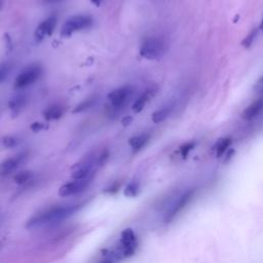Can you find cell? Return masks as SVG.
<instances>
[{"instance_id":"9","label":"cell","mask_w":263,"mask_h":263,"mask_svg":"<svg viewBox=\"0 0 263 263\" xmlns=\"http://www.w3.org/2000/svg\"><path fill=\"white\" fill-rule=\"evenodd\" d=\"M27 154L23 152L0 162V176H8L14 172L25 162Z\"/></svg>"},{"instance_id":"1","label":"cell","mask_w":263,"mask_h":263,"mask_svg":"<svg viewBox=\"0 0 263 263\" xmlns=\"http://www.w3.org/2000/svg\"><path fill=\"white\" fill-rule=\"evenodd\" d=\"M84 202L80 204H61L48 208L38 214L34 215L26 222L27 230H35L40 228L44 226H48L56 223H59L64 221L65 219L69 218L73 214L80 211Z\"/></svg>"},{"instance_id":"23","label":"cell","mask_w":263,"mask_h":263,"mask_svg":"<svg viewBox=\"0 0 263 263\" xmlns=\"http://www.w3.org/2000/svg\"><path fill=\"white\" fill-rule=\"evenodd\" d=\"M18 144V139L14 136H6L2 140V145L4 148H12L16 147Z\"/></svg>"},{"instance_id":"27","label":"cell","mask_w":263,"mask_h":263,"mask_svg":"<svg viewBox=\"0 0 263 263\" xmlns=\"http://www.w3.org/2000/svg\"><path fill=\"white\" fill-rule=\"evenodd\" d=\"M108 158H109V152H107V150H105V152H103L100 154V156L98 158V164H99V166H103V164L107 162Z\"/></svg>"},{"instance_id":"31","label":"cell","mask_w":263,"mask_h":263,"mask_svg":"<svg viewBox=\"0 0 263 263\" xmlns=\"http://www.w3.org/2000/svg\"><path fill=\"white\" fill-rule=\"evenodd\" d=\"M90 2H92V4L97 6H100V4H101V2H102V0H90Z\"/></svg>"},{"instance_id":"7","label":"cell","mask_w":263,"mask_h":263,"mask_svg":"<svg viewBox=\"0 0 263 263\" xmlns=\"http://www.w3.org/2000/svg\"><path fill=\"white\" fill-rule=\"evenodd\" d=\"M90 179H82V180H73L71 182H68L64 185H62L59 190V196L61 198H69L76 196L82 192H84L88 185L92 182Z\"/></svg>"},{"instance_id":"2","label":"cell","mask_w":263,"mask_h":263,"mask_svg":"<svg viewBox=\"0 0 263 263\" xmlns=\"http://www.w3.org/2000/svg\"><path fill=\"white\" fill-rule=\"evenodd\" d=\"M164 52L166 46L164 42L156 37L146 38L140 48V54L147 60H158L164 54Z\"/></svg>"},{"instance_id":"15","label":"cell","mask_w":263,"mask_h":263,"mask_svg":"<svg viewBox=\"0 0 263 263\" xmlns=\"http://www.w3.org/2000/svg\"><path fill=\"white\" fill-rule=\"evenodd\" d=\"M154 94H156V90H147L144 94H142V95L133 104V107H132L134 112H136V114L141 112L143 108L146 106L147 102L154 96Z\"/></svg>"},{"instance_id":"19","label":"cell","mask_w":263,"mask_h":263,"mask_svg":"<svg viewBox=\"0 0 263 263\" xmlns=\"http://www.w3.org/2000/svg\"><path fill=\"white\" fill-rule=\"evenodd\" d=\"M139 192H140L139 183L137 181H132L126 185L124 192V194L126 198H135L138 196Z\"/></svg>"},{"instance_id":"17","label":"cell","mask_w":263,"mask_h":263,"mask_svg":"<svg viewBox=\"0 0 263 263\" xmlns=\"http://www.w3.org/2000/svg\"><path fill=\"white\" fill-rule=\"evenodd\" d=\"M173 110V105L172 104H168L166 105L164 107H162L160 109H158L154 114H152V122L156 124H160L162 122H164V120L168 118V116L171 114V112Z\"/></svg>"},{"instance_id":"8","label":"cell","mask_w":263,"mask_h":263,"mask_svg":"<svg viewBox=\"0 0 263 263\" xmlns=\"http://www.w3.org/2000/svg\"><path fill=\"white\" fill-rule=\"evenodd\" d=\"M132 95H133V90H132V88L124 86L111 92L108 95V100L114 108L120 109L124 106H126Z\"/></svg>"},{"instance_id":"20","label":"cell","mask_w":263,"mask_h":263,"mask_svg":"<svg viewBox=\"0 0 263 263\" xmlns=\"http://www.w3.org/2000/svg\"><path fill=\"white\" fill-rule=\"evenodd\" d=\"M230 143H232V139H230V138L221 139L220 141H218L216 143L215 152H216V154L218 158H220L221 156H223L225 154V152H226V150L228 149Z\"/></svg>"},{"instance_id":"21","label":"cell","mask_w":263,"mask_h":263,"mask_svg":"<svg viewBox=\"0 0 263 263\" xmlns=\"http://www.w3.org/2000/svg\"><path fill=\"white\" fill-rule=\"evenodd\" d=\"M96 102V98H90L82 103H80V105L73 110V114H78V112H84L86 111L88 109H90L94 104Z\"/></svg>"},{"instance_id":"14","label":"cell","mask_w":263,"mask_h":263,"mask_svg":"<svg viewBox=\"0 0 263 263\" xmlns=\"http://www.w3.org/2000/svg\"><path fill=\"white\" fill-rule=\"evenodd\" d=\"M150 139V135L147 133L140 134L138 136H135L128 140V144L132 147L133 152H138L140 150L148 143Z\"/></svg>"},{"instance_id":"13","label":"cell","mask_w":263,"mask_h":263,"mask_svg":"<svg viewBox=\"0 0 263 263\" xmlns=\"http://www.w3.org/2000/svg\"><path fill=\"white\" fill-rule=\"evenodd\" d=\"M27 100L28 98L25 94H18V95L14 96L8 102V107L12 114H18L26 105Z\"/></svg>"},{"instance_id":"16","label":"cell","mask_w":263,"mask_h":263,"mask_svg":"<svg viewBox=\"0 0 263 263\" xmlns=\"http://www.w3.org/2000/svg\"><path fill=\"white\" fill-rule=\"evenodd\" d=\"M64 114V109L60 105H52L44 112V116L48 120H58Z\"/></svg>"},{"instance_id":"29","label":"cell","mask_w":263,"mask_h":263,"mask_svg":"<svg viewBox=\"0 0 263 263\" xmlns=\"http://www.w3.org/2000/svg\"><path fill=\"white\" fill-rule=\"evenodd\" d=\"M30 128H31V130H32L33 132L37 133V132H40L42 130H44V128H46V126L42 124H40V122H34V124H31Z\"/></svg>"},{"instance_id":"22","label":"cell","mask_w":263,"mask_h":263,"mask_svg":"<svg viewBox=\"0 0 263 263\" xmlns=\"http://www.w3.org/2000/svg\"><path fill=\"white\" fill-rule=\"evenodd\" d=\"M10 70H12V64L10 63H4L0 65V84L6 80Z\"/></svg>"},{"instance_id":"26","label":"cell","mask_w":263,"mask_h":263,"mask_svg":"<svg viewBox=\"0 0 263 263\" xmlns=\"http://www.w3.org/2000/svg\"><path fill=\"white\" fill-rule=\"evenodd\" d=\"M254 90L256 94H258V95H262L263 96V78H259L255 86H254Z\"/></svg>"},{"instance_id":"30","label":"cell","mask_w":263,"mask_h":263,"mask_svg":"<svg viewBox=\"0 0 263 263\" xmlns=\"http://www.w3.org/2000/svg\"><path fill=\"white\" fill-rule=\"evenodd\" d=\"M44 2H46V4H57V2H62V0H44Z\"/></svg>"},{"instance_id":"10","label":"cell","mask_w":263,"mask_h":263,"mask_svg":"<svg viewBox=\"0 0 263 263\" xmlns=\"http://www.w3.org/2000/svg\"><path fill=\"white\" fill-rule=\"evenodd\" d=\"M56 24H57V18L56 16H50L46 20H44L42 23L40 24V26L36 28L34 33V38L35 42L38 44L42 42L46 37L50 36L54 30Z\"/></svg>"},{"instance_id":"6","label":"cell","mask_w":263,"mask_h":263,"mask_svg":"<svg viewBox=\"0 0 263 263\" xmlns=\"http://www.w3.org/2000/svg\"><path fill=\"white\" fill-rule=\"evenodd\" d=\"M120 249L118 253L120 258H128L133 256L138 247V240L133 230L126 228L120 236Z\"/></svg>"},{"instance_id":"32","label":"cell","mask_w":263,"mask_h":263,"mask_svg":"<svg viewBox=\"0 0 263 263\" xmlns=\"http://www.w3.org/2000/svg\"><path fill=\"white\" fill-rule=\"evenodd\" d=\"M259 29L263 32V18L261 20V23H260V26H259Z\"/></svg>"},{"instance_id":"4","label":"cell","mask_w":263,"mask_h":263,"mask_svg":"<svg viewBox=\"0 0 263 263\" xmlns=\"http://www.w3.org/2000/svg\"><path fill=\"white\" fill-rule=\"evenodd\" d=\"M98 158H88L86 160L78 162L72 168L71 176L73 180H82V179H92L96 172V168L98 166Z\"/></svg>"},{"instance_id":"3","label":"cell","mask_w":263,"mask_h":263,"mask_svg":"<svg viewBox=\"0 0 263 263\" xmlns=\"http://www.w3.org/2000/svg\"><path fill=\"white\" fill-rule=\"evenodd\" d=\"M92 24V20L88 16L80 14V16H71L64 23L61 30V36L70 37L74 32L90 28Z\"/></svg>"},{"instance_id":"24","label":"cell","mask_w":263,"mask_h":263,"mask_svg":"<svg viewBox=\"0 0 263 263\" xmlns=\"http://www.w3.org/2000/svg\"><path fill=\"white\" fill-rule=\"evenodd\" d=\"M257 34H258V29H253V30L250 32V34H249V35L246 37V38L244 40V42H242V46H244V48H250V46H252L253 42L255 40Z\"/></svg>"},{"instance_id":"12","label":"cell","mask_w":263,"mask_h":263,"mask_svg":"<svg viewBox=\"0 0 263 263\" xmlns=\"http://www.w3.org/2000/svg\"><path fill=\"white\" fill-rule=\"evenodd\" d=\"M263 111V99H258L254 101L251 105L244 109L242 118L246 120H252L256 118Z\"/></svg>"},{"instance_id":"11","label":"cell","mask_w":263,"mask_h":263,"mask_svg":"<svg viewBox=\"0 0 263 263\" xmlns=\"http://www.w3.org/2000/svg\"><path fill=\"white\" fill-rule=\"evenodd\" d=\"M192 196V192H187L186 194H182L173 204L170 209L168 210L166 214V217H164V221L166 223H168L171 222L182 210L184 206L188 204V202L190 200Z\"/></svg>"},{"instance_id":"33","label":"cell","mask_w":263,"mask_h":263,"mask_svg":"<svg viewBox=\"0 0 263 263\" xmlns=\"http://www.w3.org/2000/svg\"><path fill=\"white\" fill-rule=\"evenodd\" d=\"M102 263H112L110 260H106V261H104V262H102Z\"/></svg>"},{"instance_id":"28","label":"cell","mask_w":263,"mask_h":263,"mask_svg":"<svg viewBox=\"0 0 263 263\" xmlns=\"http://www.w3.org/2000/svg\"><path fill=\"white\" fill-rule=\"evenodd\" d=\"M120 185L118 183H114V184L110 185V186L108 187V188H106L104 192H105L106 194H112L120 190Z\"/></svg>"},{"instance_id":"25","label":"cell","mask_w":263,"mask_h":263,"mask_svg":"<svg viewBox=\"0 0 263 263\" xmlns=\"http://www.w3.org/2000/svg\"><path fill=\"white\" fill-rule=\"evenodd\" d=\"M194 147V142H190V143H186L184 144L180 150H181V154L183 158H186L187 154H188L190 152H192V149Z\"/></svg>"},{"instance_id":"18","label":"cell","mask_w":263,"mask_h":263,"mask_svg":"<svg viewBox=\"0 0 263 263\" xmlns=\"http://www.w3.org/2000/svg\"><path fill=\"white\" fill-rule=\"evenodd\" d=\"M34 175L31 171H22L14 176V181L18 185H25L32 181Z\"/></svg>"},{"instance_id":"5","label":"cell","mask_w":263,"mask_h":263,"mask_svg":"<svg viewBox=\"0 0 263 263\" xmlns=\"http://www.w3.org/2000/svg\"><path fill=\"white\" fill-rule=\"evenodd\" d=\"M42 74V68L40 65H31L18 75L14 80V88L21 90L33 84Z\"/></svg>"},{"instance_id":"34","label":"cell","mask_w":263,"mask_h":263,"mask_svg":"<svg viewBox=\"0 0 263 263\" xmlns=\"http://www.w3.org/2000/svg\"><path fill=\"white\" fill-rule=\"evenodd\" d=\"M2 0H0V8H2Z\"/></svg>"}]
</instances>
